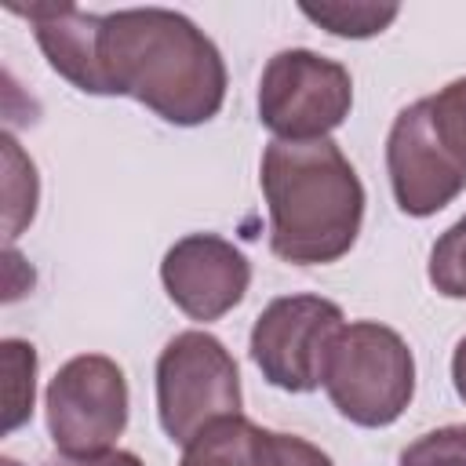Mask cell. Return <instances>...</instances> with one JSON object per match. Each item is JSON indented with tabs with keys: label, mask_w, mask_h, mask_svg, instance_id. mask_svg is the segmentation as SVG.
Here are the masks:
<instances>
[{
	"label": "cell",
	"mask_w": 466,
	"mask_h": 466,
	"mask_svg": "<svg viewBox=\"0 0 466 466\" xmlns=\"http://www.w3.org/2000/svg\"><path fill=\"white\" fill-rule=\"evenodd\" d=\"M426 277L444 299H466V215L433 240Z\"/></svg>",
	"instance_id": "obj_15"
},
{
	"label": "cell",
	"mask_w": 466,
	"mask_h": 466,
	"mask_svg": "<svg viewBox=\"0 0 466 466\" xmlns=\"http://www.w3.org/2000/svg\"><path fill=\"white\" fill-rule=\"evenodd\" d=\"M7 11L29 18L33 36L47 58V66L69 80L84 95H109L106 66H102V15L80 11L76 4H7Z\"/></svg>",
	"instance_id": "obj_10"
},
{
	"label": "cell",
	"mask_w": 466,
	"mask_h": 466,
	"mask_svg": "<svg viewBox=\"0 0 466 466\" xmlns=\"http://www.w3.org/2000/svg\"><path fill=\"white\" fill-rule=\"evenodd\" d=\"M386 171L397 208L411 218L444 211L466 189V167L437 138L426 98L393 116L386 135Z\"/></svg>",
	"instance_id": "obj_8"
},
{
	"label": "cell",
	"mask_w": 466,
	"mask_h": 466,
	"mask_svg": "<svg viewBox=\"0 0 466 466\" xmlns=\"http://www.w3.org/2000/svg\"><path fill=\"white\" fill-rule=\"evenodd\" d=\"M324 393L353 426H393L415 397L411 346L379 320L346 324L328 353Z\"/></svg>",
	"instance_id": "obj_3"
},
{
	"label": "cell",
	"mask_w": 466,
	"mask_h": 466,
	"mask_svg": "<svg viewBox=\"0 0 466 466\" xmlns=\"http://www.w3.org/2000/svg\"><path fill=\"white\" fill-rule=\"evenodd\" d=\"M4 430L15 433L33 415L36 397V346L25 339H4Z\"/></svg>",
	"instance_id": "obj_13"
},
{
	"label": "cell",
	"mask_w": 466,
	"mask_h": 466,
	"mask_svg": "<svg viewBox=\"0 0 466 466\" xmlns=\"http://www.w3.org/2000/svg\"><path fill=\"white\" fill-rule=\"evenodd\" d=\"M160 284L189 320H218L251 288L248 255L218 233H186L164 251Z\"/></svg>",
	"instance_id": "obj_9"
},
{
	"label": "cell",
	"mask_w": 466,
	"mask_h": 466,
	"mask_svg": "<svg viewBox=\"0 0 466 466\" xmlns=\"http://www.w3.org/2000/svg\"><path fill=\"white\" fill-rule=\"evenodd\" d=\"M47 433L62 455H98L127 430L131 393L124 368L106 353L69 357L44 393Z\"/></svg>",
	"instance_id": "obj_6"
},
{
	"label": "cell",
	"mask_w": 466,
	"mask_h": 466,
	"mask_svg": "<svg viewBox=\"0 0 466 466\" xmlns=\"http://www.w3.org/2000/svg\"><path fill=\"white\" fill-rule=\"evenodd\" d=\"M299 11L342 40H368V36L382 33L400 15L397 4H368V0H350V4L346 0H320V4H299Z\"/></svg>",
	"instance_id": "obj_12"
},
{
	"label": "cell",
	"mask_w": 466,
	"mask_h": 466,
	"mask_svg": "<svg viewBox=\"0 0 466 466\" xmlns=\"http://www.w3.org/2000/svg\"><path fill=\"white\" fill-rule=\"evenodd\" d=\"M451 382H455L459 400L466 404V335L455 342V353H451Z\"/></svg>",
	"instance_id": "obj_20"
},
{
	"label": "cell",
	"mask_w": 466,
	"mask_h": 466,
	"mask_svg": "<svg viewBox=\"0 0 466 466\" xmlns=\"http://www.w3.org/2000/svg\"><path fill=\"white\" fill-rule=\"evenodd\" d=\"M4 160H7V240H15L36 215V167L18 149L11 135H4Z\"/></svg>",
	"instance_id": "obj_14"
},
{
	"label": "cell",
	"mask_w": 466,
	"mask_h": 466,
	"mask_svg": "<svg viewBox=\"0 0 466 466\" xmlns=\"http://www.w3.org/2000/svg\"><path fill=\"white\" fill-rule=\"evenodd\" d=\"M0 466H18V462L15 459H0Z\"/></svg>",
	"instance_id": "obj_21"
},
{
	"label": "cell",
	"mask_w": 466,
	"mask_h": 466,
	"mask_svg": "<svg viewBox=\"0 0 466 466\" xmlns=\"http://www.w3.org/2000/svg\"><path fill=\"white\" fill-rule=\"evenodd\" d=\"M240 371L211 331L189 328L167 339L157 357V419L171 444H189L208 426L244 415Z\"/></svg>",
	"instance_id": "obj_4"
},
{
	"label": "cell",
	"mask_w": 466,
	"mask_h": 466,
	"mask_svg": "<svg viewBox=\"0 0 466 466\" xmlns=\"http://www.w3.org/2000/svg\"><path fill=\"white\" fill-rule=\"evenodd\" d=\"M346 328L339 302L324 295H280L251 324V360L262 379L288 393L324 386L328 353Z\"/></svg>",
	"instance_id": "obj_7"
},
{
	"label": "cell",
	"mask_w": 466,
	"mask_h": 466,
	"mask_svg": "<svg viewBox=\"0 0 466 466\" xmlns=\"http://www.w3.org/2000/svg\"><path fill=\"white\" fill-rule=\"evenodd\" d=\"M353 109V76L309 47L277 51L258 76V120L284 142L328 138Z\"/></svg>",
	"instance_id": "obj_5"
},
{
	"label": "cell",
	"mask_w": 466,
	"mask_h": 466,
	"mask_svg": "<svg viewBox=\"0 0 466 466\" xmlns=\"http://www.w3.org/2000/svg\"><path fill=\"white\" fill-rule=\"evenodd\" d=\"M44 466H146L135 451H124V448H109V451H98V455H55L47 459Z\"/></svg>",
	"instance_id": "obj_19"
},
{
	"label": "cell",
	"mask_w": 466,
	"mask_h": 466,
	"mask_svg": "<svg viewBox=\"0 0 466 466\" xmlns=\"http://www.w3.org/2000/svg\"><path fill=\"white\" fill-rule=\"evenodd\" d=\"M430 116H433V131L444 142V149L466 167V76L444 84L437 95L426 98Z\"/></svg>",
	"instance_id": "obj_16"
},
{
	"label": "cell",
	"mask_w": 466,
	"mask_h": 466,
	"mask_svg": "<svg viewBox=\"0 0 466 466\" xmlns=\"http://www.w3.org/2000/svg\"><path fill=\"white\" fill-rule=\"evenodd\" d=\"M255 466H335L324 448L306 437L255 426Z\"/></svg>",
	"instance_id": "obj_17"
},
{
	"label": "cell",
	"mask_w": 466,
	"mask_h": 466,
	"mask_svg": "<svg viewBox=\"0 0 466 466\" xmlns=\"http://www.w3.org/2000/svg\"><path fill=\"white\" fill-rule=\"evenodd\" d=\"M397 466H466V422H451L415 437L397 455Z\"/></svg>",
	"instance_id": "obj_18"
},
{
	"label": "cell",
	"mask_w": 466,
	"mask_h": 466,
	"mask_svg": "<svg viewBox=\"0 0 466 466\" xmlns=\"http://www.w3.org/2000/svg\"><path fill=\"white\" fill-rule=\"evenodd\" d=\"M102 66L109 95H127L175 127L218 116L226 62L193 18L171 7H120L102 15Z\"/></svg>",
	"instance_id": "obj_1"
},
{
	"label": "cell",
	"mask_w": 466,
	"mask_h": 466,
	"mask_svg": "<svg viewBox=\"0 0 466 466\" xmlns=\"http://www.w3.org/2000/svg\"><path fill=\"white\" fill-rule=\"evenodd\" d=\"M178 466H255V422L233 415L208 426L182 448Z\"/></svg>",
	"instance_id": "obj_11"
},
{
	"label": "cell",
	"mask_w": 466,
	"mask_h": 466,
	"mask_svg": "<svg viewBox=\"0 0 466 466\" xmlns=\"http://www.w3.org/2000/svg\"><path fill=\"white\" fill-rule=\"evenodd\" d=\"M258 182L269 211V251L291 266H328L350 255L364 222V182L331 138L262 149Z\"/></svg>",
	"instance_id": "obj_2"
}]
</instances>
